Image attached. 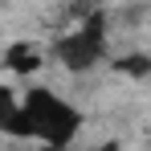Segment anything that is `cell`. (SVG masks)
Wrapping results in <instances>:
<instances>
[{
	"label": "cell",
	"instance_id": "cell-1",
	"mask_svg": "<svg viewBox=\"0 0 151 151\" xmlns=\"http://www.w3.org/2000/svg\"><path fill=\"white\" fill-rule=\"evenodd\" d=\"M82 135V114L70 98L53 94L49 86H29L17 94V123L12 139H37L45 147H70Z\"/></svg>",
	"mask_w": 151,
	"mask_h": 151
},
{
	"label": "cell",
	"instance_id": "cell-2",
	"mask_svg": "<svg viewBox=\"0 0 151 151\" xmlns=\"http://www.w3.org/2000/svg\"><path fill=\"white\" fill-rule=\"evenodd\" d=\"M53 57H57L70 74H86V70H94L102 57H106V25H102V17H90V21L78 25L74 33L57 37Z\"/></svg>",
	"mask_w": 151,
	"mask_h": 151
},
{
	"label": "cell",
	"instance_id": "cell-3",
	"mask_svg": "<svg viewBox=\"0 0 151 151\" xmlns=\"http://www.w3.org/2000/svg\"><path fill=\"white\" fill-rule=\"evenodd\" d=\"M41 61H45V57L33 49V45H8V53H4V65L17 70V74H37Z\"/></svg>",
	"mask_w": 151,
	"mask_h": 151
},
{
	"label": "cell",
	"instance_id": "cell-4",
	"mask_svg": "<svg viewBox=\"0 0 151 151\" xmlns=\"http://www.w3.org/2000/svg\"><path fill=\"white\" fill-rule=\"evenodd\" d=\"M12 123H17V90L0 86V135H12Z\"/></svg>",
	"mask_w": 151,
	"mask_h": 151
},
{
	"label": "cell",
	"instance_id": "cell-5",
	"mask_svg": "<svg viewBox=\"0 0 151 151\" xmlns=\"http://www.w3.org/2000/svg\"><path fill=\"white\" fill-rule=\"evenodd\" d=\"M119 70H127V74H135V78H143L151 70V61H147V53H139V57H127V61H119Z\"/></svg>",
	"mask_w": 151,
	"mask_h": 151
}]
</instances>
